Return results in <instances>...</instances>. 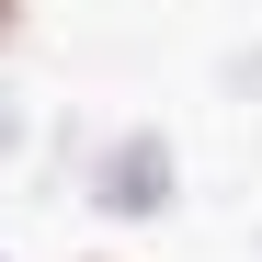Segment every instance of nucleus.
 Listing matches in <instances>:
<instances>
[{"instance_id": "nucleus-1", "label": "nucleus", "mask_w": 262, "mask_h": 262, "mask_svg": "<svg viewBox=\"0 0 262 262\" xmlns=\"http://www.w3.org/2000/svg\"><path fill=\"white\" fill-rule=\"evenodd\" d=\"M0 34H12V0H0Z\"/></svg>"}]
</instances>
